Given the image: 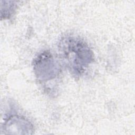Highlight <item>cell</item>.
Wrapping results in <instances>:
<instances>
[{"label": "cell", "mask_w": 135, "mask_h": 135, "mask_svg": "<svg viewBox=\"0 0 135 135\" xmlns=\"http://www.w3.org/2000/svg\"><path fill=\"white\" fill-rule=\"evenodd\" d=\"M33 66L36 76L42 82L52 80L59 74V64L52 54L47 51L37 55L34 60Z\"/></svg>", "instance_id": "2"}, {"label": "cell", "mask_w": 135, "mask_h": 135, "mask_svg": "<svg viewBox=\"0 0 135 135\" xmlns=\"http://www.w3.org/2000/svg\"><path fill=\"white\" fill-rule=\"evenodd\" d=\"M5 134H31L33 131V126L25 118L13 115L5 122L3 127Z\"/></svg>", "instance_id": "3"}, {"label": "cell", "mask_w": 135, "mask_h": 135, "mask_svg": "<svg viewBox=\"0 0 135 135\" xmlns=\"http://www.w3.org/2000/svg\"><path fill=\"white\" fill-rule=\"evenodd\" d=\"M59 51L61 59L75 77L83 74L93 61V53L89 45L76 36L63 37L59 42Z\"/></svg>", "instance_id": "1"}, {"label": "cell", "mask_w": 135, "mask_h": 135, "mask_svg": "<svg viewBox=\"0 0 135 135\" xmlns=\"http://www.w3.org/2000/svg\"><path fill=\"white\" fill-rule=\"evenodd\" d=\"M14 2H12L11 4H5L4 1V4H1V18H8L11 17L12 14L14 12L16 5L13 3Z\"/></svg>", "instance_id": "4"}]
</instances>
